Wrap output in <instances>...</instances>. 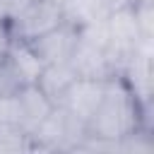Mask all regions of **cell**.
Wrapping results in <instances>:
<instances>
[{
    "instance_id": "obj_1",
    "label": "cell",
    "mask_w": 154,
    "mask_h": 154,
    "mask_svg": "<svg viewBox=\"0 0 154 154\" xmlns=\"http://www.w3.org/2000/svg\"><path fill=\"white\" fill-rule=\"evenodd\" d=\"M137 130H152L149 101H142L128 79L116 72L103 79L101 99L84 128V142L118 147V142L135 135Z\"/></svg>"
},
{
    "instance_id": "obj_2",
    "label": "cell",
    "mask_w": 154,
    "mask_h": 154,
    "mask_svg": "<svg viewBox=\"0 0 154 154\" xmlns=\"http://www.w3.org/2000/svg\"><path fill=\"white\" fill-rule=\"evenodd\" d=\"M51 111L53 101L36 84H24L17 91L0 99V123L19 130L29 140L36 135V130L41 128Z\"/></svg>"
},
{
    "instance_id": "obj_3",
    "label": "cell",
    "mask_w": 154,
    "mask_h": 154,
    "mask_svg": "<svg viewBox=\"0 0 154 154\" xmlns=\"http://www.w3.org/2000/svg\"><path fill=\"white\" fill-rule=\"evenodd\" d=\"M63 19V7L58 2L51 0H31L7 26L12 34V41L19 43H31L38 36L48 34L51 29H55Z\"/></svg>"
},
{
    "instance_id": "obj_4",
    "label": "cell",
    "mask_w": 154,
    "mask_h": 154,
    "mask_svg": "<svg viewBox=\"0 0 154 154\" xmlns=\"http://www.w3.org/2000/svg\"><path fill=\"white\" fill-rule=\"evenodd\" d=\"M77 41H79V29L72 26L70 22H60L55 29H51L48 34L38 36L36 41H31L26 46L34 51V55L43 65H51V63L70 60L72 53H75Z\"/></svg>"
},
{
    "instance_id": "obj_5",
    "label": "cell",
    "mask_w": 154,
    "mask_h": 154,
    "mask_svg": "<svg viewBox=\"0 0 154 154\" xmlns=\"http://www.w3.org/2000/svg\"><path fill=\"white\" fill-rule=\"evenodd\" d=\"M63 19L77 29H89L103 24L113 10H118L116 0H63Z\"/></svg>"
},
{
    "instance_id": "obj_6",
    "label": "cell",
    "mask_w": 154,
    "mask_h": 154,
    "mask_svg": "<svg viewBox=\"0 0 154 154\" xmlns=\"http://www.w3.org/2000/svg\"><path fill=\"white\" fill-rule=\"evenodd\" d=\"M77 79V72L75 67L70 65V60H63V63H51V65H43L38 79L34 82L53 103L65 94V89Z\"/></svg>"
},
{
    "instance_id": "obj_7",
    "label": "cell",
    "mask_w": 154,
    "mask_h": 154,
    "mask_svg": "<svg viewBox=\"0 0 154 154\" xmlns=\"http://www.w3.org/2000/svg\"><path fill=\"white\" fill-rule=\"evenodd\" d=\"M19 87H24V82H22L17 67L12 65L10 55L7 53L0 55V99L7 96V94H12V91H17Z\"/></svg>"
},
{
    "instance_id": "obj_8",
    "label": "cell",
    "mask_w": 154,
    "mask_h": 154,
    "mask_svg": "<svg viewBox=\"0 0 154 154\" xmlns=\"http://www.w3.org/2000/svg\"><path fill=\"white\" fill-rule=\"evenodd\" d=\"M29 2H31V0H0V19L10 24Z\"/></svg>"
},
{
    "instance_id": "obj_9",
    "label": "cell",
    "mask_w": 154,
    "mask_h": 154,
    "mask_svg": "<svg viewBox=\"0 0 154 154\" xmlns=\"http://www.w3.org/2000/svg\"><path fill=\"white\" fill-rule=\"evenodd\" d=\"M10 46H12L10 26H7V22H2V19H0V55H5V53L10 51Z\"/></svg>"
},
{
    "instance_id": "obj_10",
    "label": "cell",
    "mask_w": 154,
    "mask_h": 154,
    "mask_svg": "<svg viewBox=\"0 0 154 154\" xmlns=\"http://www.w3.org/2000/svg\"><path fill=\"white\" fill-rule=\"evenodd\" d=\"M51 2H58V5H63V0H51Z\"/></svg>"
}]
</instances>
